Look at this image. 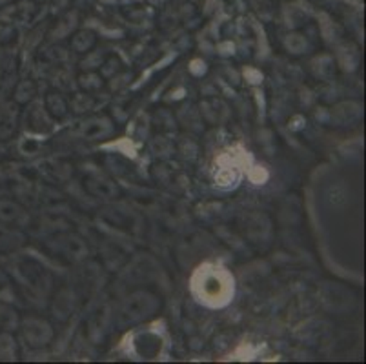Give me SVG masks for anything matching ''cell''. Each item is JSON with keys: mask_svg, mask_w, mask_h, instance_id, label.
<instances>
[{"mask_svg": "<svg viewBox=\"0 0 366 364\" xmlns=\"http://www.w3.org/2000/svg\"><path fill=\"white\" fill-rule=\"evenodd\" d=\"M153 297V295H149V293H137V295H131L130 299H128V302L124 304V308H122V315L128 317L130 319V322L133 321H142V319H148V317L155 315V312H157V306H160L159 304H148V306L142 308V304H144L146 301H149V299Z\"/></svg>", "mask_w": 366, "mask_h": 364, "instance_id": "6da1fadb", "label": "cell"}, {"mask_svg": "<svg viewBox=\"0 0 366 364\" xmlns=\"http://www.w3.org/2000/svg\"><path fill=\"white\" fill-rule=\"evenodd\" d=\"M20 104L15 101H8L4 104H0V140L11 139L19 128L20 122Z\"/></svg>", "mask_w": 366, "mask_h": 364, "instance_id": "7a4b0ae2", "label": "cell"}, {"mask_svg": "<svg viewBox=\"0 0 366 364\" xmlns=\"http://www.w3.org/2000/svg\"><path fill=\"white\" fill-rule=\"evenodd\" d=\"M24 337L28 340L29 345L35 346V348H39V346H46L53 337V330H51V326L48 324L42 319H28L24 322Z\"/></svg>", "mask_w": 366, "mask_h": 364, "instance_id": "3957f363", "label": "cell"}, {"mask_svg": "<svg viewBox=\"0 0 366 364\" xmlns=\"http://www.w3.org/2000/svg\"><path fill=\"white\" fill-rule=\"evenodd\" d=\"M44 106H46V111H48L53 119H64V117L68 115V101H66L60 93H57V91H49L46 101H44Z\"/></svg>", "mask_w": 366, "mask_h": 364, "instance_id": "277c9868", "label": "cell"}, {"mask_svg": "<svg viewBox=\"0 0 366 364\" xmlns=\"http://www.w3.org/2000/svg\"><path fill=\"white\" fill-rule=\"evenodd\" d=\"M84 186L88 188V192L93 193V195L97 197L119 195V188H117L111 181H106V179H99V177L88 179V181L84 182Z\"/></svg>", "mask_w": 366, "mask_h": 364, "instance_id": "5b68a950", "label": "cell"}, {"mask_svg": "<svg viewBox=\"0 0 366 364\" xmlns=\"http://www.w3.org/2000/svg\"><path fill=\"white\" fill-rule=\"evenodd\" d=\"M19 217H22L19 204L11 201H0V222H15Z\"/></svg>", "mask_w": 366, "mask_h": 364, "instance_id": "8992f818", "label": "cell"}, {"mask_svg": "<svg viewBox=\"0 0 366 364\" xmlns=\"http://www.w3.org/2000/svg\"><path fill=\"white\" fill-rule=\"evenodd\" d=\"M35 95V84L31 81H24L20 82L19 86H17V90H15V102L17 104H26V102H29L31 99H33Z\"/></svg>", "mask_w": 366, "mask_h": 364, "instance_id": "52a82bcc", "label": "cell"}, {"mask_svg": "<svg viewBox=\"0 0 366 364\" xmlns=\"http://www.w3.org/2000/svg\"><path fill=\"white\" fill-rule=\"evenodd\" d=\"M6 2H10V0H0V6H2V4H6Z\"/></svg>", "mask_w": 366, "mask_h": 364, "instance_id": "ba28073f", "label": "cell"}]
</instances>
